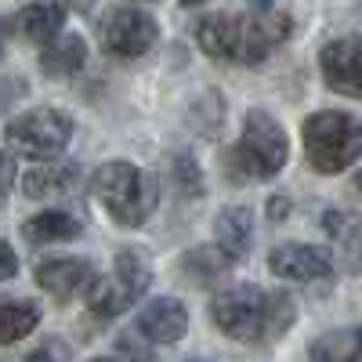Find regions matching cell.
I'll use <instances>...</instances> for the list:
<instances>
[{
    "instance_id": "28",
    "label": "cell",
    "mask_w": 362,
    "mask_h": 362,
    "mask_svg": "<svg viewBox=\"0 0 362 362\" xmlns=\"http://www.w3.org/2000/svg\"><path fill=\"white\" fill-rule=\"evenodd\" d=\"M355 189H358V196H362V170L355 174Z\"/></svg>"
},
{
    "instance_id": "19",
    "label": "cell",
    "mask_w": 362,
    "mask_h": 362,
    "mask_svg": "<svg viewBox=\"0 0 362 362\" xmlns=\"http://www.w3.org/2000/svg\"><path fill=\"white\" fill-rule=\"evenodd\" d=\"M40 322V312L33 300H0V344H15L22 337H29Z\"/></svg>"
},
{
    "instance_id": "27",
    "label": "cell",
    "mask_w": 362,
    "mask_h": 362,
    "mask_svg": "<svg viewBox=\"0 0 362 362\" xmlns=\"http://www.w3.org/2000/svg\"><path fill=\"white\" fill-rule=\"evenodd\" d=\"M268 210H272V214H286V199H279V203L272 199V203H268Z\"/></svg>"
},
{
    "instance_id": "25",
    "label": "cell",
    "mask_w": 362,
    "mask_h": 362,
    "mask_svg": "<svg viewBox=\"0 0 362 362\" xmlns=\"http://www.w3.org/2000/svg\"><path fill=\"white\" fill-rule=\"evenodd\" d=\"M58 4H62V8H73V11H87L90 4H95V0H58Z\"/></svg>"
},
{
    "instance_id": "10",
    "label": "cell",
    "mask_w": 362,
    "mask_h": 362,
    "mask_svg": "<svg viewBox=\"0 0 362 362\" xmlns=\"http://www.w3.org/2000/svg\"><path fill=\"white\" fill-rule=\"evenodd\" d=\"M98 283L95 264L83 257H51L37 264V286L58 300H69L80 293H90V286Z\"/></svg>"
},
{
    "instance_id": "4",
    "label": "cell",
    "mask_w": 362,
    "mask_h": 362,
    "mask_svg": "<svg viewBox=\"0 0 362 362\" xmlns=\"http://www.w3.org/2000/svg\"><path fill=\"white\" fill-rule=\"evenodd\" d=\"M90 189H95V199L109 210V218L116 225H141L148 214H153V206L160 199L156 181L145 170L124 163V160L105 163L102 170H95Z\"/></svg>"
},
{
    "instance_id": "3",
    "label": "cell",
    "mask_w": 362,
    "mask_h": 362,
    "mask_svg": "<svg viewBox=\"0 0 362 362\" xmlns=\"http://www.w3.org/2000/svg\"><path fill=\"white\" fill-rule=\"evenodd\" d=\"M305 156L319 174H341L362 160V119L351 112H315L305 119Z\"/></svg>"
},
{
    "instance_id": "17",
    "label": "cell",
    "mask_w": 362,
    "mask_h": 362,
    "mask_svg": "<svg viewBox=\"0 0 362 362\" xmlns=\"http://www.w3.org/2000/svg\"><path fill=\"white\" fill-rule=\"evenodd\" d=\"M322 228L337 243L344 261L351 268H358L362 264V225L348 214V210H326V214H322Z\"/></svg>"
},
{
    "instance_id": "2",
    "label": "cell",
    "mask_w": 362,
    "mask_h": 362,
    "mask_svg": "<svg viewBox=\"0 0 362 362\" xmlns=\"http://www.w3.org/2000/svg\"><path fill=\"white\" fill-rule=\"evenodd\" d=\"M210 319L232 341L283 337L293 322V300L286 293H264L257 286H232L214 297Z\"/></svg>"
},
{
    "instance_id": "30",
    "label": "cell",
    "mask_w": 362,
    "mask_h": 362,
    "mask_svg": "<svg viewBox=\"0 0 362 362\" xmlns=\"http://www.w3.org/2000/svg\"><path fill=\"white\" fill-rule=\"evenodd\" d=\"M90 362H112V358H90Z\"/></svg>"
},
{
    "instance_id": "15",
    "label": "cell",
    "mask_w": 362,
    "mask_h": 362,
    "mask_svg": "<svg viewBox=\"0 0 362 362\" xmlns=\"http://www.w3.org/2000/svg\"><path fill=\"white\" fill-rule=\"evenodd\" d=\"M80 170L73 163H44L25 174V196L29 199H54V196H69L76 185Z\"/></svg>"
},
{
    "instance_id": "6",
    "label": "cell",
    "mask_w": 362,
    "mask_h": 362,
    "mask_svg": "<svg viewBox=\"0 0 362 362\" xmlns=\"http://www.w3.org/2000/svg\"><path fill=\"white\" fill-rule=\"evenodd\" d=\"M4 138L8 148L22 160H54L73 138V119L58 109H33L15 116Z\"/></svg>"
},
{
    "instance_id": "12",
    "label": "cell",
    "mask_w": 362,
    "mask_h": 362,
    "mask_svg": "<svg viewBox=\"0 0 362 362\" xmlns=\"http://www.w3.org/2000/svg\"><path fill=\"white\" fill-rule=\"evenodd\" d=\"M189 329V312L177 297H156L153 305L138 312V334L153 344H174L185 337Z\"/></svg>"
},
{
    "instance_id": "9",
    "label": "cell",
    "mask_w": 362,
    "mask_h": 362,
    "mask_svg": "<svg viewBox=\"0 0 362 362\" xmlns=\"http://www.w3.org/2000/svg\"><path fill=\"white\" fill-rule=\"evenodd\" d=\"M319 66H322V80L334 90L362 98V37L329 40L319 54Z\"/></svg>"
},
{
    "instance_id": "21",
    "label": "cell",
    "mask_w": 362,
    "mask_h": 362,
    "mask_svg": "<svg viewBox=\"0 0 362 362\" xmlns=\"http://www.w3.org/2000/svg\"><path fill=\"white\" fill-rule=\"evenodd\" d=\"M181 272L192 276L199 286H210L228 272V257L218 247H196V250H189L185 257H181Z\"/></svg>"
},
{
    "instance_id": "5",
    "label": "cell",
    "mask_w": 362,
    "mask_h": 362,
    "mask_svg": "<svg viewBox=\"0 0 362 362\" xmlns=\"http://www.w3.org/2000/svg\"><path fill=\"white\" fill-rule=\"evenodd\" d=\"M290 141L268 112H250L243 119V138L232 148V167L247 177H276L286 167Z\"/></svg>"
},
{
    "instance_id": "7",
    "label": "cell",
    "mask_w": 362,
    "mask_h": 362,
    "mask_svg": "<svg viewBox=\"0 0 362 362\" xmlns=\"http://www.w3.org/2000/svg\"><path fill=\"white\" fill-rule=\"evenodd\" d=\"M148 279H153V268L148 261L138 254V250H119L116 254V264H112V276L109 279H98L87 293V305L95 315L102 319H112L119 312H127L134 300L148 290Z\"/></svg>"
},
{
    "instance_id": "8",
    "label": "cell",
    "mask_w": 362,
    "mask_h": 362,
    "mask_svg": "<svg viewBox=\"0 0 362 362\" xmlns=\"http://www.w3.org/2000/svg\"><path fill=\"white\" fill-rule=\"evenodd\" d=\"M98 37H102V47L116 58H141L160 40V25L153 22V15L127 8V4H116L102 15Z\"/></svg>"
},
{
    "instance_id": "29",
    "label": "cell",
    "mask_w": 362,
    "mask_h": 362,
    "mask_svg": "<svg viewBox=\"0 0 362 362\" xmlns=\"http://www.w3.org/2000/svg\"><path fill=\"white\" fill-rule=\"evenodd\" d=\"M181 4H185V8H192V4H206V0H181Z\"/></svg>"
},
{
    "instance_id": "22",
    "label": "cell",
    "mask_w": 362,
    "mask_h": 362,
    "mask_svg": "<svg viewBox=\"0 0 362 362\" xmlns=\"http://www.w3.org/2000/svg\"><path fill=\"white\" fill-rule=\"evenodd\" d=\"M116 348H119V355H124V358H134V362H153L148 348L141 344V334H124V337L116 341Z\"/></svg>"
},
{
    "instance_id": "18",
    "label": "cell",
    "mask_w": 362,
    "mask_h": 362,
    "mask_svg": "<svg viewBox=\"0 0 362 362\" xmlns=\"http://www.w3.org/2000/svg\"><path fill=\"white\" fill-rule=\"evenodd\" d=\"M80 232H83L80 221L62 214V210H44V214L29 218L22 225V235L29 243H66V239H76Z\"/></svg>"
},
{
    "instance_id": "11",
    "label": "cell",
    "mask_w": 362,
    "mask_h": 362,
    "mask_svg": "<svg viewBox=\"0 0 362 362\" xmlns=\"http://www.w3.org/2000/svg\"><path fill=\"white\" fill-rule=\"evenodd\" d=\"M268 268L276 272L279 279H290V283H315V279H326V276H329L334 261H329V254L319 250V247L283 243V247L272 250Z\"/></svg>"
},
{
    "instance_id": "31",
    "label": "cell",
    "mask_w": 362,
    "mask_h": 362,
    "mask_svg": "<svg viewBox=\"0 0 362 362\" xmlns=\"http://www.w3.org/2000/svg\"><path fill=\"white\" fill-rule=\"evenodd\" d=\"M192 362H203V358H192Z\"/></svg>"
},
{
    "instance_id": "20",
    "label": "cell",
    "mask_w": 362,
    "mask_h": 362,
    "mask_svg": "<svg viewBox=\"0 0 362 362\" xmlns=\"http://www.w3.org/2000/svg\"><path fill=\"white\" fill-rule=\"evenodd\" d=\"M312 362H362V329H334L312 344Z\"/></svg>"
},
{
    "instance_id": "14",
    "label": "cell",
    "mask_w": 362,
    "mask_h": 362,
    "mask_svg": "<svg viewBox=\"0 0 362 362\" xmlns=\"http://www.w3.org/2000/svg\"><path fill=\"white\" fill-rule=\"evenodd\" d=\"M62 4L54 0H40V4H29L15 15V33L29 44H51L62 29Z\"/></svg>"
},
{
    "instance_id": "23",
    "label": "cell",
    "mask_w": 362,
    "mask_h": 362,
    "mask_svg": "<svg viewBox=\"0 0 362 362\" xmlns=\"http://www.w3.org/2000/svg\"><path fill=\"white\" fill-rule=\"evenodd\" d=\"M11 189H15V163H11L8 153H0V206L8 203Z\"/></svg>"
},
{
    "instance_id": "26",
    "label": "cell",
    "mask_w": 362,
    "mask_h": 362,
    "mask_svg": "<svg viewBox=\"0 0 362 362\" xmlns=\"http://www.w3.org/2000/svg\"><path fill=\"white\" fill-rule=\"evenodd\" d=\"M25 362H54V358H51V351L40 348V351H33V355H25Z\"/></svg>"
},
{
    "instance_id": "16",
    "label": "cell",
    "mask_w": 362,
    "mask_h": 362,
    "mask_svg": "<svg viewBox=\"0 0 362 362\" xmlns=\"http://www.w3.org/2000/svg\"><path fill=\"white\" fill-rule=\"evenodd\" d=\"M87 62V44L76 33H62L54 37L51 44H44L40 51V66L47 76H73L80 73V66Z\"/></svg>"
},
{
    "instance_id": "24",
    "label": "cell",
    "mask_w": 362,
    "mask_h": 362,
    "mask_svg": "<svg viewBox=\"0 0 362 362\" xmlns=\"http://www.w3.org/2000/svg\"><path fill=\"white\" fill-rule=\"evenodd\" d=\"M15 272H18V257H15V250H11L8 243H0V283L11 279Z\"/></svg>"
},
{
    "instance_id": "1",
    "label": "cell",
    "mask_w": 362,
    "mask_h": 362,
    "mask_svg": "<svg viewBox=\"0 0 362 362\" xmlns=\"http://www.w3.org/2000/svg\"><path fill=\"white\" fill-rule=\"evenodd\" d=\"M290 37L286 15H206L196 25V40L210 58L225 62H261Z\"/></svg>"
},
{
    "instance_id": "13",
    "label": "cell",
    "mask_w": 362,
    "mask_h": 362,
    "mask_svg": "<svg viewBox=\"0 0 362 362\" xmlns=\"http://www.w3.org/2000/svg\"><path fill=\"white\" fill-rule=\"evenodd\" d=\"M214 239H218V250L228 257V261H243L250 254V239H254V228H250V210L243 206H225L218 221H214Z\"/></svg>"
}]
</instances>
